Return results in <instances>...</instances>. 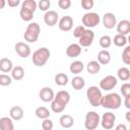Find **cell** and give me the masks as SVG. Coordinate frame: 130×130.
Segmentation results:
<instances>
[{
    "label": "cell",
    "instance_id": "6da1fadb",
    "mask_svg": "<svg viewBox=\"0 0 130 130\" xmlns=\"http://www.w3.org/2000/svg\"><path fill=\"white\" fill-rule=\"evenodd\" d=\"M122 99L119 93L117 92H111L106 95H103L101 101V106H103L106 109L110 110H117L121 107Z\"/></svg>",
    "mask_w": 130,
    "mask_h": 130
},
{
    "label": "cell",
    "instance_id": "7a4b0ae2",
    "mask_svg": "<svg viewBox=\"0 0 130 130\" xmlns=\"http://www.w3.org/2000/svg\"><path fill=\"white\" fill-rule=\"evenodd\" d=\"M51 56V52L46 47H42L36 50L32 54V63L37 67H43Z\"/></svg>",
    "mask_w": 130,
    "mask_h": 130
},
{
    "label": "cell",
    "instance_id": "3957f363",
    "mask_svg": "<svg viewBox=\"0 0 130 130\" xmlns=\"http://www.w3.org/2000/svg\"><path fill=\"white\" fill-rule=\"evenodd\" d=\"M40 32H41V27H40L39 23H37V22H30L27 25L26 29H25V32L23 35V38L28 43H35V42L38 41L39 36H40Z\"/></svg>",
    "mask_w": 130,
    "mask_h": 130
},
{
    "label": "cell",
    "instance_id": "277c9868",
    "mask_svg": "<svg viewBox=\"0 0 130 130\" xmlns=\"http://www.w3.org/2000/svg\"><path fill=\"white\" fill-rule=\"evenodd\" d=\"M86 98L92 107H99V106H101V101H102L103 94H102L101 89L98 86L92 85L87 88Z\"/></svg>",
    "mask_w": 130,
    "mask_h": 130
},
{
    "label": "cell",
    "instance_id": "5b68a950",
    "mask_svg": "<svg viewBox=\"0 0 130 130\" xmlns=\"http://www.w3.org/2000/svg\"><path fill=\"white\" fill-rule=\"evenodd\" d=\"M101 122L100 115L94 111H89L85 115V121H84V127L86 130H94Z\"/></svg>",
    "mask_w": 130,
    "mask_h": 130
},
{
    "label": "cell",
    "instance_id": "8992f818",
    "mask_svg": "<svg viewBox=\"0 0 130 130\" xmlns=\"http://www.w3.org/2000/svg\"><path fill=\"white\" fill-rule=\"evenodd\" d=\"M101 21L100 15L96 12H87L82 16V24L84 27H95Z\"/></svg>",
    "mask_w": 130,
    "mask_h": 130
},
{
    "label": "cell",
    "instance_id": "52a82bcc",
    "mask_svg": "<svg viewBox=\"0 0 130 130\" xmlns=\"http://www.w3.org/2000/svg\"><path fill=\"white\" fill-rule=\"evenodd\" d=\"M115 121H116V116L114 113L112 112H106L103 114L102 116V119H101V125L104 129L106 130H110L114 127V124H115Z\"/></svg>",
    "mask_w": 130,
    "mask_h": 130
},
{
    "label": "cell",
    "instance_id": "ba28073f",
    "mask_svg": "<svg viewBox=\"0 0 130 130\" xmlns=\"http://www.w3.org/2000/svg\"><path fill=\"white\" fill-rule=\"evenodd\" d=\"M118 81L114 75H107L100 81V87L104 90H111L117 85Z\"/></svg>",
    "mask_w": 130,
    "mask_h": 130
},
{
    "label": "cell",
    "instance_id": "9c48e42d",
    "mask_svg": "<svg viewBox=\"0 0 130 130\" xmlns=\"http://www.w3.org/2000/svg\"><path fill=\"white\" fill-rule=\"evenodd\" d=\"M94 39V32L91 29H85L84 34L79 38V46L80 47H89Z\"/></svg>",
    "mask_w": 130,
    "mask_h": 130
},
{
    "label": "cell",
    "instance_id": "30bf717a",
    "mask_svg": "<svg viewBox=\"0 0 130 130\" xmlns=\"http://www.w3.org/2000/svg\"><path fill=\"white\" fill-rule=\"evenodd\" d=\"M14 49H15V52L21 57V58H27L29 55H30V48L27 44L25 43H22V42H18L15 44L14 46Z\"/></svg>",
    "mask_w": 130,
    "mask_h": 130
},
{
    "label": "cell",
    "instance_id": "8fae6325",
    "mask_svg": "<svg viewBox=\"0 0 130 130\" xmlns=\"http://www.w3.org/2000/svg\"><path fill=\"white\" fill-rule=\"evenodd\" d=\"M59 14L54 10H48L44 15V21L48 26H54L55 24H57Z\"/></svg>",
    "mask_w": 130,
    "mask_h": 130
},
{
    "label": "cell",
    "instance_id": "7c38bea8",
    "mask_svg": "<svg viewBox=\"0 0 130 130\" xmlns=\"http://www.w3.org/2000/svg\"><path fill=\"white\" fill-rule=\"evenodd\" d=\"M103 24L108 29L114 28L116 26V24H117V18L115 16V14L111 13V12L105 13L104 16H103Z\"/></svg>",
    "mask_w": 130,
    "mask_h": 130
},
{
    "label": "cell",
    "instance_id": "4fadbf2b",
    "mask_svg": "<svg viewBox=\"0 0 130 130\" xmlns=\"http://www.w3.org/2000/svg\"><path fill=\"white\" fill-rule=\"evenodd\" d=\"M39 96H40V99H41L43 102L49 103V102H52V101L54 100L55 93H54V91H53V89H52L51 87L45 86V87H43V88L40 90Z\"/></svg>",
    "mask_w": 130,
    "mask_h": 130
},
{
    "label": "cell",
    "instance_id": "5bb4252c",
    "mask_svg": "<svg viewBox=\"0 0 130 130\" xmlns=\"http://www.w3.org/2000/svg\"><path fill=\"white\" fill-rule=\"evenodd\" d=\"M59 28L63 31H69L72 26H73V18L69 15H65L63 16L60 20H59Z\"/></svg>",
    "mask_w": 130,
    "mask_h": 130
},
{
    "label": "cell",
    "instance_id": "9a60e30c",
    "mask_svg": "<svg viewBox=\"0 0 130 130\" xmlns=\"http://www.w3.org/2000/svg\"><path fill=\"white\" fill-rule=\"evenodd\" d=\"M117 31L119 35L122 36H126L130 32V21L127 19H123L121 21H119L117 24Z\"/></svg>",
    "mask_w": 130,
    "mask_h": 130
},
{
    "label": "cell",
    "instance_id": "2e32d148",
    "mask_svg": "<svg viewBox=\"0 0 130 130\" xmlns=\"http://www.w3.org/2000/svg\"><path fill=\"white\" fill-rule=\"evenodd\" d=\"M80 54H81V47L78 44H75V43L70 44L66 49V55L70 58L78 57Z\"/></svg>",
    "mask_w": 130,
    "mask_h": 130
},
{
    "label": "cell",
    "instance_id": "e0dca14e",
    "mask_svg": "<svg viewBox=\"0 0 130 130\" xmlns=\"http://www.w3.org/2000/svg\"><path fill=\"white\" fill-rule=\"evenodd\" d=\"M23 109L19 106H13L11 109H10V112H9V115H10V118L14 121H18L20 119H22L23 117Z\"/></svg>",
    "mask_w": 130,
    "mask_h": 130
},
{
    "label": "cell",
    "instance_id": "ac0fdd59",
    "mask_svg": "<svg viewBox=\"0 0 130 130\" xmlns=\"http://www.w3.org/2000/svg\"><path fill=\"white\" fill-rule=\"evenodd\" d=\"M111 61V54L107 50H102L98 54V62L100 65H107Z\"/></svg>",
    "mask_w": 130,
    "mask_h": 130
},
{
    "label": "cell",
    "instance_id": "d6986e66",
    "mask_svg": "<svg viewBox=\"0 0 130 130\" xmlns=\"http://www.w3.org/2000/svg\"><path fill=\"white\" fill-rule=\"evenodd\" d=\"M0 130H14V124L10 117L0 118Z\"/></svg>",
    "mask_w": 130,
    "mask_h": 130
},
{
    "label": "cell",
    "instance_id": "ffe728a7",
    "mask_svg": "<svg viewBox=\"0 0 130 130\" xmlns=\"http://www.w3.org/2000/svg\"><path fill=\"white\" fill-rule=\"evenodd\" d=\"M54 100H56L57 102H59V103H61V104L66 106L70 101V94H69V92L67 90H60V91L57 92V94L55 95Z\"/></svg>",
    "mask_w": 130,
    "mask_h": 130
},
{
    "label": "cell",
    "instance_id": "44dd1931",
    "mask_svg": "<svg viewBox=\"0 0 130 130\" xmlns=\"http://www.w3.org/2000/svg\"><path fill=\"white\" fill-rule=\"evenodd\" d=\"M12 69H13V64L10 59L8 58L0 59V71L4 73H8V72H11Z\"/></svg>",
    "mask_w": 130,
    "mask_h": 130
},
{
    "label": "cell",
    "instance_id": "7402d4cb",
    "mask_svg": "<svg viewBox=\"0 0 130 130\" xmlns=\"http://www.w3.org/2000/svg\"><path fill=\"white\" fill-rule=\"evenodd\" d=\"M59 122L63 128H70L74 124V119L70 115H62L59 119Z\"/></svg>",
    "mask_w": 130,
    "mask_h": 130
},
{
    "label": "cell",
    "instance_id": "603a6c76",
    "mask_svg": "<svg viewBox=\"0 0 130 130\" xmlns=\"http://www.w3.org/2000/svg\"><path fill=\"white\" fill-rule=\"evenodd\" d=\"M71 85H72V87L74 88V89H76V90H79V89H82L83 87H84V85H85V80H84V78L83 77H81V76H74L73 78H72V80H71Z\"/></svg>",
    "mask_w": 130,
    "mask_h": 130
},
{
    "label": "cell",
    "instance_id": "cb8c5ba5",
    "mask_svg": "<svg viewBox=\"0 0 130 130\" xmlns=\"http://www.w3.org/2000/svg\"><path fill=\"white\" fill-rule=\"evenodd\" d=\"M83 68H84V65H83V63H82L81 61H79V60L73 61V62L70 64V66H69V70H70V72L73 73V74H78V73L82 72Z\"/></svg>",
    "mask_w": 130,
    "mask_h": 130
},
{
    "label": "cell",
    "instance_id": "d4e9b609",
    "mask_svg": "<svg viewBox=\"0 0 130 130\" xmlns=\"http://www.w3.org/2000/svg\"><path fill=\"white\" fill-rule=\"evenodd\" d=\"M24 76V69L21 66H15L11 70V78L14 80H20Z\"/></svg>",
    "mask_w": 130,
    "mask_h": 130
},
{
    "label": "cell",
    "instance_id": "484cf974",
    "mask_svg": "<svg viewBox=\"0 0 130 130\" xmlns=\"http://www.w3.org/2000/svg\"><path fill=\"white\" fill-rule=\"evenodd\" d=\"M86 70L88 73L90 74H96L100 70H101V65L98 61L95 60H92V61H89L86 65Z\"/></svg>",
    "mask_w": 130,
    "mask_h": 130
},
{
    "label": "cell",
    "instance_id": "4316f807",
    "mask_svg": "<svg viewBox=\"0 0 130 130\" xmlns=\"http://www.w3.org/2000/svg\"><path fill=\"white\" fill-rule=\"evenodd\" d=\"M117 75H118V78L120 80L127 81V80L130 79V70L127 67H121V68L118 69Z\"/></svg>",
    "mask_w": 130,
    "mask_h": 130
},
{
    "label": "cell",
    "instance_id": "83f0119b",
    "mask_svg": "<svg viewBox=\"0 0 130 130\" xmlns=\"http://www.w3.org/2000/svg\"><path fill=\"white\" fill-rule=\"evenodd\" d=\"M35 114H36V116L38 118L43 119V120L48 119L50 117V115H51L50 114V111L46 107H39V108H37L36 111H35Z\"/></svg>",
    "mask_w": 130,
    "mask_h": 130
},
{
    "label": "cell",
    "instance_id": "f1b7e54d",
    "mask_svg": "<svg viewBox=\"0 0 130 130\" xmlns=\"http://www.w3.org/2000/svg\"><path fill=\"white\" fill-rule=\"evenodd\" d=\"M21 8H24V9L35 13L36 9L38 8V3L35 0H25L21 3Z\"/></svg>",
    "mask_w": 130,
    "mask_h": 130
},
{
    "label": "cell",
    "instance_id": "f546056e",
    "mask_svg": "<svg viewBox=\"0 0 130 130\" xmlns=\"http://www.w3.org/2000/svg\"><path fill=\"white\" fill-rule=\"evenodd\" d=\"M68 80H69V78L65 73H57L55 75V83L57 85L64 86L68 83Z\"/></svg>",
    "mask_w": 130,
    "mask_h": 130
},
{
    "label": "cell",
    "instance_id": "4dcf8cb0",
    "mask_svg": "<svg viewBox=\"0 0 130 130\" xmlns=\"http://www.w3.org/2000/svg\"><path fill=\"white\" fill-rule=\"evenodd\" d=\"M65 108H66L65 105L57 102L56 100H53L51 102V109H52V111L54 113H61V112H63L65 110Z\"/></svg>",
    "mask_w": 130,
    "mask_h": 130
},
{
    "label": "cell",
    "instance_id": "1f68e13d",
    "mask_svg": "<svg viewBox=\"0 0 130 130\" xmlns=\"http://www.w3.org/2000/svg\"><path fill=\"white\" fill-rule=\"evenodd\" d=\"M19 15H20V18L22 20H24V21H30L34 18V12L28 11V10H26L24 8H20Z\"/></svg>",
    "mask_w": 130,
    "mask_h": 130
},
{
    "label": "cell",
    "instance_id": "d6a6232c",
    "mask_svg": "<svg viewBox=\"0 0 130 130\" xmlns=\"http://www.w3.org/2000/svg\"><path fill=\"white\" fill-rule=\"evenodd\" d=\"M114 44L117 47H124L127 44V38H126V36H122V35L117 34L114 37Z\"/></svg>",
    "mask_w": 130,
    "mask_h": 130
},
{
    "label": "cell",
    "instance_id": "836d02e7",
    "mask_svg": "<svg viewBox=\"0 0 130 130\" xmlns=\"http://www.w3.org/2000/svg\"><path fill=\"white\" fill-rule=\"evenodd\" d=\"M99 43H100V46H101L103 49H107V48H109V47L112 45V39H111L109 36L105 35V36L101 37Z\"/></svg>",
    "mask_w": 130,
    "mask_h": 130
},
{
    "label": "cell",
    "instance_id": "e575fe53",
    "mask_svg": "<svg viewBox=\"0 0 130 130\" xmlns=\"http://www.w3.org/2000/svg\"><path fill=\"white\" fill-rule=\"evenodd\" d=\"M12 82L11 76L7 74H0V85L1 86H8Z\"/></svg>",
    "mask_w": 130,
    "mask_h": 130
},
{
    "label": "cell",
    "instance_id": "d590c367",
    "mask_svg": "<svg viewBox=\"0 0 130 130\" xmlns=\"http://www.w3.org/2000/svg\"><path fill=\"white\" fill-rule=\"evenodd\" d=\"M122 60L126 65L130 64V46H127L122 53Z\"/></svg>",
    "mask_w": 130,
    "mask_h": 130
},
{
    "label": "cell",
    "instance_id": "8d00e7d4",
    "mask_svg": "<svg viewBox=\"0 0 130 130\" xmlns=\"http://www.w3.org/2000/svg\"><path fill=\"white\" fill-rule=\"evenodd\" d=\"M51 6V2L49 0H40L38 3V7L42 11H48Z\"/></svg>",
    "mask_w": 130,
    "mask_h": 130
},
{
    "label": "cell",
    "instance_id": "74e56055",
    "mask_svg": "<svg viewBox=\"0 0 130 130\" xmlns=\"http://www.w3.org/2000/svg\"><path fill=\"white\" fill-rule=\"evenodd\" d=\"M85 29H86V28H85L83 25H77V26L74 28V30H73V36H74L75 38L79 39V38L84 34Z\"/></svg>",
    "mask_w": 130,
    "mask_h": 130
},
{
    "label": "cell",
    "instance_id": "f35d334b",
    "mask_svg": "<svg viewBox=\"0 0 130 130\" xmlns=\"http://www.w3.org/2000/svg\"><path fill=\"white\" fill-rule=\"evenodd\" d=\"M53 127H54L53 121L50 120L49 118H48V119H45V120L42 122V128H43V130H52Z\"/></svg>",
    "mask_w": 130,
    "mask_h": 130
},
{
    "label": "cell",
    "instance_id": "ab89813d",
    "mask_svg": "<svg viewBox=\"0 0 130 130\" xmlns=\"http://www.w3.org/2000/svg\"><path fill=\"white\" fill-rule=\"evenodd\" d=\"M120 91L123 96L130 95V84L129 83H123L120 87Z\"/></svg>",
    "mask_w": 130,
    "mask_h": 130
},
{
    "label": "cell",
    "instance_id": "60d3db41",
    "mask_svg": "<svg viewBox=\"0 0 130 130\" xmlns=\"http://www.w3.org/2000/svg\"><path fill=\"white\" fill-rule=\"evenodd\" d=\"M58 6L63 10H67L71 6V1L70 0H59L58 1Z\"/></svg>",
    "mask_w": 130,
    "mask_h": 130
},
{
    "label": "cell",
    "instance_id": "b9f144b4",
    "mask_svg": "<svg viewBox=\"0 0 130 130\" xmlns=\"http://www.w3.org/2000/svg\"><path fill=\"white\" fill-rule=\"evenodd\" d=\"M93 4H94L93 0H81V6L85 10L91 9L93 7Z\"/></svg>",
    "mask_w": 130,
    "mask_h": 130
},
{
    "label": "cell",
    "instance_id": "7bdbcfd3",
    "mask_svg": "<svg viewBox=\"0 0 130 130\" xmlns=\"http://www.w3.org/2000/svg\"><path fill=\"white\" fill-rule=\"evenodd\" d=\"M7 4L10 7H16V6H18L20 4V0H8Z\"/></svg>",
    "mask_w": 130,
    "mask_h": 130
},
{
    "label": "cell",
    "instance_id": "ee69618b",
    "mask_svg": "<svg viewBox=\"0 0 130 130\" xmlns=\"http://www.w3.org/2000/svg\"><path fill=\"white\" fill-rule=\"evenodd\" d=\"M115 130H127V126L125 124H118L116 126Z\"/></svg>",
    "mask_w": 130,
    "mask_h": 130
},
{
    "label": "cell",
    "instance_id": "f6af8a7d",
    "mask_svg": "<svg viewBox=\"0 0 130 130\" xmlns=\"http://www.w3.org/2000/svg\"><path fill=\"white\" fill-rule=\"evenodd\" d=\"M125 98V107L129 110L130 109V104H129V99H130V95H127V96H124Z\"/></svg>",
    "mask_w": 130,
    "mask_h": 130
},
{
    "label": "cell",
    "instance_id": "bcb514c9",
    "mask_svg": "<svg viewBox=\"0 0 130 130\" xmlns=\"http://www.w3.org/2000/svg\"><path fill=\"white\" fill-rule=\"evenodd\" d=\"M5 4H6L5 0H0V9H3L5 7Z\"/></svg>",
    "mask_w": 130,
    "mask_h": 130
},
{
    "label": "cell",
    "instance_id": "7dc6e473",
    "mask_svg": "<svg viewBox=\"0 0 130 130\" xmlns=\"http://www.w3.org/2000/svg\"><path fill=\"white\" fill-rule=\"evenodd\" d=\"M126 120H127L128 122L130 121V112H129V111L126 113Z\"/></svg>",
    "mask_w": 130,
    "mask_h": 130
}]
</instances>
